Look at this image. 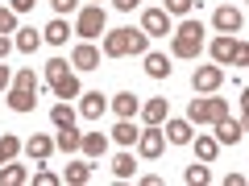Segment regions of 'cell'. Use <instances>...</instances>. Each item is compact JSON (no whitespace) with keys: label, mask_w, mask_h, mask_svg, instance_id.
Returning a JSON list of instances; mask_svg holds the SVG:
<instances>
[{"label":"cell","mask_w":249,"mask_h":186,"mask_svg":"<svg viewBox=\"0 0 249 186\" xmlns=\"http://www.w3.org/2000/svg\"><path fill=\"white\" fill-rule=\"evenodd\" d=\"M0 153H4V161H13V157L21 153V141H17L13 133H4V137H0Z\"/></svg>","instance_id":"32"},{"label":"cell","mask_w":249,"mask_h":186,"mask_svg":"<svg viewBox=\"0 0 249 186\" xmlns=\"http://www.w3.org/2000/svg\"><path fill=\"white\" fill-rule=\"evenodd\" d=\"M21 182H25V166L4 161V166H0V186H21Z\"/></svg>","instance_id":"24"},{"label":"cell","mask_w":249,"mask_h":186,"mask_svg":"<svg viewBox=\"0 0 249 186\" xmlns=\"http://www.w3.org/2000/svg\"><path fill=\"white\" fill-rule=\"evenodd\" d=\"M112 174H116V178H133V153H116Z\"/></svg>","instance_id":"30"},{"label":"cell","mask_w":249,"mask_h":186,"mask_svg":"<svg viewBox=\"0 0 249 186\" xmlns=\"http://www.w3.org/2000/svg\"><path fill=\"white\" fill-rule=\"evenodd\" d=\"M0 33H17V13L0 9Z\"/></svg>","instance_id":"34"},{"label":"cell","mask_w":249,"mask_h":186,"mask_svg":"<svg viewBox=\"0 0 249 186\" xmlns=\"http://www.w3.org/2000/svg\"><path fill=\"white\" fill-rule=\"evenodd\" d=\"M145 75H150V79H166V75H170L166 54H145Z\"/></svg>","instance_id":"23"},{"label":"cell","mask_w":249,"mask_h":186,"mask_svg":"<svg viewBox=\"0 0 249 186\" xmlns=\"http://www.w3.org/2000/svg\"><path fill=\"white\" fill-rule=\"evenodd\" d=\"M137 112H142V120L145 124H162V120H166V116H170V99H150V104H142V108H137Z\"/></svg>","instance_id":"14"},{"label":"cell","mask_w":249,"mask_h":186,"mask_svg":"<svg viewBox=\"0 0 249 186\" xmlns=\"http://www.w3.org/2000/svg\"><path fill=\"white\" fill-rule=\"evenodd\" d=\"M34 104H37V91H21V87L9 91V108L13 112H34Z\"/></svg>","instance_id":"21"},{"label":"cell","mask_w":249,"mask_h":186,"mask_svg":"<svg viewBox=\"0 0 249 186\" xmlns=\"http://www.w3.org/2000/svg\"><path fill=\"white\" fill-rule=\"evenodd\" d=\"M50 4H54V13H58V17H62V13H75V9H79V0H50Z\"/></svg>","instance_id":"36"},{"label":"cell","mask_w":249,"mask_h":186,"mask_svg":"<svg viewBox=\"0 0 249 186\" xmlns=\"http://www.w3.org/2000/svg\"><path fill=\"white\" fill-rule=\"evenodd\" d=\"M21 149L29 153V161H46V157L54 153V141H50V137H42V133H34L25 145H21Z\"/></svg>","instance_id":"13"},{"label":"cell","mask_w":249,"mask_h":186,"mask_svg":"<svg viewBox=\"0 0 249 186\" xmlns=\"http://www.w3.org/2000/svg\"><path fill=\"white\" fill-rule=\"evenodd\" d=\"M67 186H83L91 182V161H67V174H62Z\"/></svg>","instance_id":"17"},{"label":"cell","mask_w":249,"mask_h":186,"mask_svg":"<svg viewBox=\"0 0 249 186\" xmlns=\"http://www.w3.org/2000/svg\"><path fill=\"white\" fill-rule=\"evenodd\" d=\"M216 153H220V141L208 137V133H199V141H196V161H208V166H212Z\"/></svg>","instance_id":"19"},{"label":"cell","mask_w":249,"mask_h":186,"mask_svg":"<svg viewBox=\"0 0 249 186\" xmlns=\"http://www.w3.org/2000/svg\"><path fill=\"white\" fill-rule=\"evenodd\" d=\"M67 33H71V29H67V21H50V25H46L42 29V37H46V42H50V46H67Z\"/></svg>","instance_id":"25"},{"label":"cell","mask_w":249,"mask_h":186,"mask_svg":"<svg viewBox=\"0 0 249 186\" xmlns=\"http://www.w3.org/2000/svg\"><path fill=\"white\" fill-rule=\"evenodd\" d=\"M79 153H83V157H104V153H108V137L104 133H83Z\"/></svg>","instance_id":"16"},{"label":"cell","mask_w":249,"mask_h":186,"mask_svg":"<svg viewBox=\"0 0 249 186\" xmlns=\"http://www.w3.org/2000/svg\"><path fill=\"white\" fill-rule=\"evenodd\" d=\"M216 141L220 145H241L245 141V124L232 120V116H220V120H216Z\"/></svg>","instance_id":"8"},{"label":"cell","mask_w":249,"mask_h":186,"mask_svg":"<svg viewBox=\"0 0 249 186\" xmlns=\"http://www.w3.org/2000/svg\"><path fill=\"white\" fill-rule=\"evenodd\" d=\"M9 87V66H4V62H0V91Z\"/></svg>","instance_id":"41"},{"label":"cell","mask_w":249,"mask_h":186,"mask_svg":"<svg viewBox=\"0 0 249 186\" xmlns=\"http://www.w3.org/2000/svg\"><path fill=\"white\" fill-rule=\"evenodd\" d=\"M137 108H142V99H137L133 91H121V95H112V112L121 116V120H133Z\"/></svg>","instance_id":"15"},{"label":"cell","mask_w":249,"mask_h":186,"mask_svg":"<svg viewBox=\"0 0 249 186\" xmlns=\"http://www.w3.org/2000/svg\"><path fill=\"white\" fill-rule=\"evenodd\" d=\"M34 182H37V186H62V178H58V174H50V170H37Z\"/></svg>","instance_id":"35"},{"label":"cell","mask_w":249,"mask_h":186,"mask_svg":"<svg viewBox=\"0 0 249 186\" xmlns=\"http://www.w3.org/2000/svg\"><path fill=\"white\" fill-rule=\"evenodd\" d=\"M54 95H58V99H75V95H79V79H75V75H67V79H62V83H54Z\"/></svg>","instance_id":"27"},{"label":"cell","mask_w":249,"mask_h":186,"mask_svg":"<svg viewBox=\"0 0 249 186\" xmlns=\"http://www.w3.org/2000/svg\"><path fill=\"white\" fill-rule=\"evenodd\" d=\"M0 166H4V153H0Z\"/></svg>","instance_id":"42"},{"label":"cell","mask_w":249,"mask_h":186,"mask_svg":"<svg viewBox=\"0 0 249 186\" xmlns=\"http://www.w3.org/2000/svg\"><path fill=\"white\" fill-rule=\"evenodd\" d=\"M199 50H204V25L199 21H183L175 29V37H170V54L175 58H199Z\"/></svg>","instance_id":"2"},{"label":"cell","mask_w":249,"mask_h":186,"mask_svg":"<svg viewBox=\"0 0 249 186\" xmlns=\"http://www.w3.org/2000/svg\"><path fill=\"white\" fill-rule=\"evenodd\" d=\"M112 141L116 145H124V149H129V145H137V128H133V120H121L112 128Z\"/></svg>","instance_id":"26"},{"label":"cell","mask_w":249,"mask_h":186,"mask_svg":"<svg viewBox=\"0 0 249 186\" xmlns=\"http://www.w3.org/2000/svg\"><path fill=\"white\" fill-rule=\"evenodd\" d=\"M79 141H83V133H75V124H71V128H58V137H54V149H62V153H79Z\"/></svg>","instance_id":"20"},{"label":"cell","mask_w":249,"mask_h":186,"mask_svg":"<svg viewBox=\"0 0 249 186\" xmlns=\"http://www.w3.org/2000/svg\"><path fill=\"white\" fill-rule=\"evenodd\" d=\"M166 141L170 145H191V120H166Z\"/></svg>","instance_id":"18"},{"label":"cell","mask_w":249,"mask_h":186,"mask_svg":"<svg viewBox=\"0 0 249 186\" xmlns=\"http://www.w3.org/2000/svg\"><path fill=\"white\" fill-rule=\"evenodd\" d=\"M162 145H166V133H162L158 124H150L145 133H137V153H142V157H158Z\"/></svg>","instance_id":"6"},{"label":"cell","mask_w":249,"mask_h":186,"mask_svg":"<svg viewBox=\"0 0 249 186\" xmlns=\"http://www.w3.org/2000/svg\"><path fill=\"white\" fill-rule=\"evenodd\" d=\"M71 66H79V71H96V66H100V50L88 46V42L75 46V50H71Z\"/></svg>","instance_id":"10"},{"label":"cell","mask_w":249,"mask_h":186,"mask_svg":"<svg viewBox=\"0 0 249 186\" xmlns=\"http://www.w3.org/2000/svg\"><path fill=\"white\" fill-rule=\"evenodd\" d=\"M187 182H191V186H204V182H212V170H208V161H196V166L187 170Z\"/></svg>","instance_id":"29"},{"label":"cell","mask_w":249,"mask_h":186,"mask_svg":"<svg viewBox=\"0 0 249 186\" xmlns=\"http://www.w3.org/2000/svg\"><path fill=\"white\" fill-rule=\"evenodd\" d=\"M212 25L220 29V33H241V25H245V17H241V9H232V4H224V9H216Z\"/></svg>","instance_id":"9"},{"label":"cell","mask_w":249,"mask_h":186,"mask_svg":"<svg viewBox=\"0 0 249 186\" xmlns=\"http://www.w3.org/2000/svg\"><path fill=\"white\" fill-rule=\"evenodd\" d=\"M13 46H17L21 54H34L37 46H42V33H37L34 25H29V29H17V37H13Z\"/></svg>","instance_id":"22"},{"label":"cell","mask_w":249,"mask_h":186,"mask_svg":"<svg viewBox=\"0 0 249 186\" xmlns=\"http://www.w3.org/2000/svg\"><path fill=\"white\" fill-rule=\"evenodd\" d=\"M249 62V50H245V42H237V54H232V66H245Z\"/></svg>","instance_id":"37"},{"label":"cell","mask_w":249,"mask_h":186,"mask_svg":"<svg viewBox=\"0 0 249 186\" xmlns=\"http://www.w3.org/2000/svg\"><path fill=\"white\" fill-rule=\"evenodd\" d=\"M208 50H212V58L220 62V66H229V62H232V54H237V37H232V33H220L212 46H208Z\"/></svg>","instance_id":"11"},{"label":"cell","mask_w":249,"mask_h":186,"mask_svg":"<svg viewBox=\"0 0 249 186\" xmlns=\"http://www.w3.org/2000/svg\"><path fill=\"white\" fill-rule=\"evenodd\" d=\"M145 46H150V33H142V29H112V33H104V54L108 58L145 54Z\"/></svg>","instance_id":"1"},{"label":"cell","mask_w":249,"mask_h":186,"mask_svg":"<svg viewBox=\"0 0 249 186\" xmlns=\"http://www.w3.org/2000/svg\"><path fill=\"white\" fill-rule=\"evenodd\" d=\"M13 87H21V91H37V75H34V66H25V71H17V79H13Z\"/></svg>","instance_id":"31"},{"label":"cell","mask_w":249,"mask_h":186,"mask_svg":"<svg viewBox=\"0 0 249 186\" xmlns=\"http://www.w3.org/2000/svg\"><path fill=\"white\" fill-rule=\"evenodd\" d=\"M104 112H108V99L100 95V91H88L83 104H79V116H83V120H100Z\"/></svg>","instance_id":"12"},{"label":"cell","mask_w":249,"mask_h":186,"mask_svg":"<svg viewBox=\"0 0 249 186\" xmlns=\"http://www.w3.org/2000/svg\"><path fill=\"white\" fill-rule=\"evenodd\" d=\"M112 4H116V9H121V13H133L137 4H142V0H112Z\"/></svg>","instance_id":"38"},{"label":"cell","mask_w":249,"mask_h":186,"mask_svg":"<svg viewBox=\"0 0 249 186\" xmlns=\"http://www.w3.org/2000/svg\"><path fill=\"white\" fill-rule=\"evenodd\" d=\"M104 25H108L104 9H100V4H88V9H79L75 33H79V37H100V33H104Z\"/></svg>","instance_id":"4"},{"label":"cell","mask_w":249,"mask_h":186,"mask_svg":"<svg viewBox=\"0 0 249 186\" xmlns=\"http://www.w3.org/2000/svg\"><path fill=\"white\" fill-rule=\"evenodd\" d=\"M50 120L58 124V128H71V124H75V112H71V108H67V99L50 108Z\"/></svg>","instance_id":"28"},{"label":"cell","mask_w":249,"mask_h":186,"mask_svg":"<svg viewBox=\"0 0 249 186\" xmlns=\"http://www.w3.org/2000/svg\"><path fill=\"white\" fill-rule=\"evenodd\" d=\"M220 83H224V71H220V66H196V75H191V87H196L199 95L216 91Z\"/></svg>","instance_id":"7"},{"label":"cell","mask_w":249,"mask_h":186,"mask_svg":"<svg viewBox=\"0 0 249 186\" xmlns=\"http://www.w3.org/2000/svg\"><path fill=\"white\" fill-rule=\"evenodd\" d=\"M191 9H196V0H166V13H170V17H187Z\"/></svg>","instance_id":"33"},{"label":"cell","mask_w":249,"mask_h":186,"mask_svg":"<svg viewBox=\"0 0 249 186\" xmlns=\"http://www.w3.org/2000/svg\"><path fill=\"white\" fill-rule=\"evenodd\" d=\"M34 4H37V0H13V13H29Z\"/></svg>","instance_id":"39"},{"label":"cell","mask_w":249,"mask_h":186,"mask_svg":"<svg viewBox=\"0 0 249 186\" xmlns=\"http://www.w3.org/2000/svg\"><path fill=\"white\" fill-rule=\"evenodd\" d=\"M220 116H229V99H216L212 91H208V99H191V108H187L191 124H216Z\"/></svg>","instance_id":"3"},{"label":"cell","mask_w":249,"mask_h":186,"mask_svg":"<svg viewBox=\"0 0 249 186\" xmlns=\"http://www.w3.org/2000/svg\"><path fill=\"white\" fill-rule=\"evenodd\" d=\"M9 50H13V42H9L4 33H0V62H4V54H9Z\"/></svg>","instance_id":"40"},{"label":"cell","mask_w":249,"mask_h":186,"mask_svg":"<svg viewBox=\"0 0 249 186\" xmlns=\"http://www.w3.org/2000/svg\"><path fill=\"white\" fill-rule=\"evenodd\" d=\"M142 33L166 37V33H170V13H166V9H145V13H142Z\"/></svg>","instance_id":"5"}]
</instances>
